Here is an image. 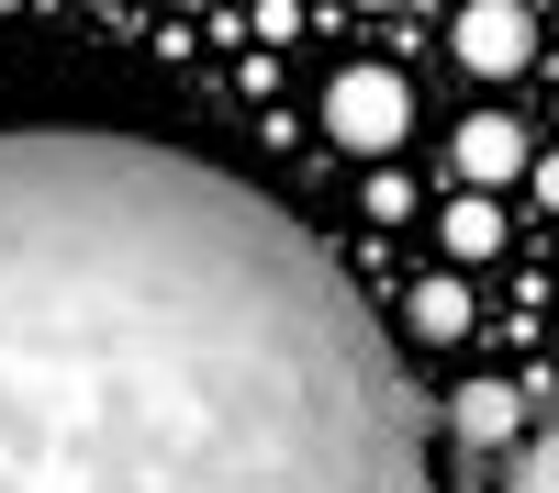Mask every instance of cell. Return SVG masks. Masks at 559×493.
<instances>
[{
  "mask_svg": "<svg viewBox=\"0 0 559 493\" xmlns=\"http://www.w3.org/2000/svg\"><path fill=\"white\" fill-rule=\"evenodd\" d=\"M437 403L258 179L0 134V493H437Z\"/></svg>",
  "mask_w": 559,
  "mask_h": 493,
  "instance_id": "1",
  "label": "cell"
},
{
  "mask_svg": "<svg viewBox=\"0 0 559 493\" xmlns=\"http://www.w3.org/2000/svg\"><path fill=\"white\" fill-rule=\"evenodd\" d=\"M403 124H414V90H403L392 68H347L336 90H324V134H336V146H358V157H392Z\"/></svg>",
  "mask_w": 559,
  "mask_h": 493,
  "instance_id": "2",
  "label": "cell"
},
{
  "mask_svg": "<svg viewBox=\"0 0 559 493\" xmlns=\"http://www.w3.org/2000/svg\"><path fill=\"white\" fill-rule=\"evenodd\" d=\"M459 68H481V79L526 68V12L515 0H471V12H459Z\"/></svg>",
  "mask_w": 559,
  "mask_h": 493,
  "instance_id": "3",
  "label": "cell"
},
{
  "mask_svg": "<svg viewBox=\"0 0 559 493\" xmlns=\"http://www.w3.org/2000/svg\"><path fill=\"white\" fill-rule=\"evenodd\" d=\"M459 168H471V179H515L526 168V134L503 113H471V124H459Z\"/></svg>",
  "mask_w": 559,
  "mask_h": 493,
  "instance_id": "4",
  "label": "cell"
},
{
  "mask_svg": "<svg viewBox=\"0 0 559 493\" xmlns=\"http://www.w3.org/2000/svg\"><path fill=\"white\" fill-rule=\"evenodd\" d=\"M448 426L471 437V448H492V437H515V392H503V382H471V392H448Z\"/></svg>",
  "mask_w": 559,
  "mask_h": 493,
  "instance_id": "5",
  "label": "cell"
},
{
  "mask_svg": "<svg viewBox=\"0 0 559 493\" xmlns=\"http://www.w3.org/2000/svg\"><path fill=\"white\" fill-rule=\"evenodd\" d=\"M503 493H559V426L515 448V471H503Z\"/></svg>",
  "mask_w": 559,
  "mask_h": 493,
  "instance_id": "6",
  "label": "cell"
},
{
  "mask_svg": "<svg viewBox=\"0 0 559 493\" xmlns=\"http://www.w3.org/2000/svg\"><path fill=\"white\" fill-rule=\"evenodd\" d=\"M414 326H426V337H459V326H471V303H459V281H426V292H414Z\"/></svg>",
  "mask_w": 559,
  "mask_h": 493,
  "instance_id": "7",
  "label": "cell"
},
{
  "mask_svg": "<svg viewBox=\"0 0 559 493\" xmlns=\"http://www.w3.org/2000/svg\"><path fill=\"white\" fill-rule=\"evenodd\" d=\"M492 236H503V224H492V213H481V202H459V213H448V247H459V258H481V247H492Z\"/></svg>",
  "mask_w": 559,
  "mask_h": 493,
  "instance_id": "8",
  "label": "cell"
}]
</instances>
